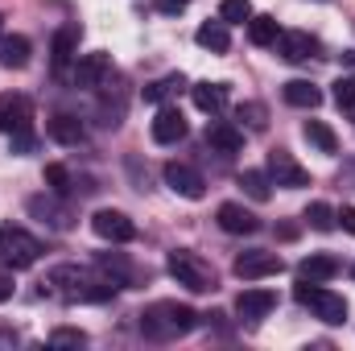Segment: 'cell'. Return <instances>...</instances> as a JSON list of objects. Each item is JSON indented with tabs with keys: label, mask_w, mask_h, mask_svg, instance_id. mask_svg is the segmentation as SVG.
<instances>
[{
	"label": "cell",
	"mask_w": 355,
	"mask_h": 351,
	"mask_svg": "<svg viewBox=\"0 0 355 351\" xmlns=\"http://www.w3.org/2000/svg\"><path fill=\"white\" fill-rule=\"evenodd\" d=\"M46 289L54 293V298H62V302H107L120 285L103 273H91V268H79V264H58V268H50V277H46Z\"/></svg>",
	"instance_id": "obj_1"
},
{
	"label": "cell",
	"mask_w": 355,
	"mask_h": 351,
	"mask_svg": "<svg viewBox=\"0 0 355 351\" xmlns=\"http://www.w3.org/2000/svg\"><path fill=\"white\" fill-rule=\"evenodd\" d=\"M198 327V314L182 302H153L141 310V331L149 339H178V335H190Z\"/></svg>",
	"instance_id": "obj_2"
},
{
	"label": "cell",
	"mask_w": 355,
	"mask_h": 351,
	"mask_svg": "<svg viewBox=\"0 0 355 351\" xmlns=\"http://www.w3.org/2000/svg\"><path fill=\"white\" fill-rule=\"evenodd\" d=\"M293 298H297V302L318 318V323H327V327H339V323L347 318V298H343V293H335V289H322L318 281H297Z\"/></svg>",
	"instance_id": "obj_3"
},
{
	"label": "cell",
	"mask_w": 355,
	"mask_h": 351,
	"mask_svg": "<svg viewBox=\"0 0 355 351\" xmlns=\"http://www.w3.org/2000/svg\"><path fill=\"white\" fill-rule=\"evenodd\" d=\"M166 268H170V277L178 285H186L190 293H211L215 289V268L202 261L198 252H190V248H174L166 257Z\"/></svg>",
	"instance_id": "obj_4"
},
{
	"label": "cell",
	"mask_w": 355,
	"mask_h": 351,
	"mask_svg": "<svg viewBox=\"0 0 355 351\" xmlns=\"http://www.w3.org/2000/svg\"><path fill=\"white\" fill-rule=\"evenodd\" d=\"M37 257H42V244H37L29 232H21V228H0V264H4V268L21 273V268L37 264Z\"/></svg>",
	"instance_id": "obj_5"
},
{
	"label": "cell",
	"mask_w": 355,
	"mask_h": 351,
	"mask_svg": "<svg viewBox=\"0 0 355 351\" xmlns=\"http://www.w3.org/2000/svg\"><path fill=\"white\" fill-rule=\"evenodd\" d=\"M25 211L37 219V223H46V228H54V232H71V223H75V215H71V207L62 203V194H33L29 203H25Z\"/></svg>",
	"instance_id": "obj_6"
},
{
	"label": "cell",
	"mask_w": 355,
	"mask_h": 351,
	"mask_svg": "<svg viewBox=\"0 0 355 351\" xmlns=\"http://www.w3.org/2000/svg\"><path fill=\"white\" fill-rule=\"evenodd\" d=\"M91 232L99 240H107V244H132L137 240V223L124 211H112V207H103V211L91 215Z\"/></svg>",
	"instance_id": "obj_7"
},
{
	"label": "cell",
	"mask_w": 355,
	"mask_h": 351,
	"mask_svg": "<svg viewBox=\"0 0 355 351\" xmlns=\"http://www.w3.org/2000/svg\"><path fill=\"white\" fill-rule=\"evenodd\" d=\"M268 178H272V186H285V190L310 186V170L297 166L293 153H285V149H272V153H268Z\"/></svg>",
	"instance_id": "obj_8"
},
{
	"label": "cell",
	"mask_w": 355,
	"mask_h": 351,
	"mask_svg": "<svg viewBox=\"0 0 355 351\" xmlns=\"http://www.w3.org/2000/svg\"><path fill=\"white\" fill-rule=\"evenodd\" d=\"M232 268H236L240 281H261V277H277V273H285V261H281L277 252H261V248H252V252H240Z\"/></svg>",
	"instance_id": "obj_9"
},
{
	"label": "cell",
	"mask_w": 355,
	"mask_h": 351,
	"mask_svg": "<svg viewBox=\"0 0 355 351\" xmlns=\"http://www.w3.org/2000/svg\"><path fill=\"white\" fill-rule=\"evenodd\" d=\"M107 71H112V58H107L103 50H95V54H83V58H75L71 83H75V87H83V91H95V87H103Z\"/></svg>",
	"instance_id": "obj_10"
},
{
	"label": "cell",
	"mask_w": 355,
	"mask_h": 351,
	"mask_svg": "<svg viewBox=\"0 0 355 351\" xmlns=\"http://www.w3.org/2000/svg\"><path fill=\"white\" fill-rule=\"evenodd\" d=\"M162 178H166V186H170L174 194H182V198H202V194H207L202 174H198L194 166H186V162H170V166L162 170Z\"/></svg>",
	"instance_id": "obj_11"
},
{
	"label": "cell",
	"mask_w": 355,
	"mask_h": 351,
	"mask_svg": "<svg viewBox=\"0 0 355 351\" xmlns=\"http://www.w3.org/2000/svg\"><path fill=\"white\" fill-rule=\"evenodd\" d=\"M318 37L314 33H306V29H289V33H281L277 37V54L285 58V62H310V58H318Z\"/></svg>",
	"instance_id": "obj_12"
},
{
	"label": "cell",
	"mask_w": 355,
	"mask_h": 351,
	"mask_svg": "<svg viewBox=\"0 0 355 351\" xmlns=\"http://www.w3.org/2000/svg\"><path fill=\"white\" fill-rule=\"evenodd\" d=\"M215 219H219V228H223L227 236H257V232H261V219H257L244 203H219Z\"/></svg>",
	"instance_id": "obj_13"
},
{
	"label": "cell",
	"mask_w": 355,
	"mask_h": 351,
	"mask_svg": "<svg viewBox=\"0 0 355 351\" xmlns=\"http://www.w3.org/2000/svg\"><path fill=\"white\" fill-rule=\"evenodd\" d=\"M272 310H277V293H272V289H261V285L240 289V298H236V314H240L244 323H261Z\"/></svg>",
	"instance_id": "obj_14"
},
{
	"label": "cell",
	"mask_w": 355,
	"mask_h": 351,
	"mask_svg": "<svg viewBox=\"0 0 355 351\" xmlns=\"http://www.w3.org/2000/svg\"><path fill=\"white\" fill-rule=\"evenodd\" d=\"M33 128V103L25 95H0V132Z\"/></svg>",
	"instance_id": "obj_15"
},
{
	"label": "cell",
	"mask_w": 355,
	"mask_h": 351,
	"mask_svg": "<svg viewBox=\"0 0 355 351\" xmlns=\"http://www.w3.org/2000/svg\"><path fill=\"white\" fill-rule=\"evenodd\" d=\"M207 145L219 149V153H240L244 149V128L232 124V120H211L207 124Z\"/></svg>",
	"instance_id": "obj_16"
},
{
	"label": "cell",
	"mask_w": 355,
	"mask_h": 351,
	"mask_svg": "<svg viewBox=\"0 0 355 351\" xmlns=\"http://www.w3.org/2000/svg\"><path fill=\"white\" fill-rule=\"evenodd\" d=\"M29 54H33L29 37H21V33H0V67H4V71H25V67H29Z\"/></svg>",
	"instance_id": "obj_17"
},
{
	"label": "cell",
	"mask_w": 355,
	"mask_h": 351,
	"mask_svg": "<svg viewBox=\"0 0 355 351\" xmlns=\"http://www.w3.org/2000/svg\"><path fill=\"white\" fill-rule=\"evenodd\" d=\"M149 132H153V141H157V145H178V141L186 137V116H182L178 108H162Z\"/></svg>",
	"instance_id": "obj_18"
},
{
	"label": "cell",
	"mask_w": 355,
	"mask_h": 351,
	"mask_svg": "<svg viewBox=\"0 0 355 351\" xmlns=\"http://www.w3.org/2000/svg\"><path fill=\"white\" fill-rule=\"evenodd\" d=\"M46 132H50L58 145H83V141H87V128H83V120H79V116H71V112H58V116H50Z\"/></svg>",
	"instance_id": "obj_19"
},
{
	"label": "cell",
	"mask_w": 355,
	"mask_h": 351,
	"mask_svg": "<svg viewBox=\"0 0 355 351\" xmlns=\"http://www.w3.org/2000/svg\"><path fill=\"white\" fill-rule=\"evenodd\" d=\"M79 37H83L79 25H62V29L54 33V71H67V67L79 58Z\"/></svg>",
	"instance_id": "obj_20"
},
{
	"label": "cell",
	"mask_w": 355,
	"mask_h": 351,
	"mask_svg": "<svg viewBox=\"0 0 355 351\" xmlns=\"http://www.w3.org/2000/svg\"><path fill=\"white\" fill-rule=\"evenodd\" d=\"M190 99H194L198 112L219 116V112L227 108V83H194V87H190Z\"/></svg>",
	"instance_id": "obj_21"
},
{
	"label": "cell",
	"mask_w": 355,
	"mask_h": 351,
	"mask_svg": "<svg viewBox=\"0 0 355 351\" xmlns=\"http://www.w3.org/2000/svg\"><path fill=\"white\" fill-rule=\"evenodd\" d=\"M194 42L202 50H215V54H227L232 50V33H227V21H202L194 29Z\"/></svg>",
	"instance_id": "obj_22"
},
{
	"label": "cell",
	"mask_w": 355,
	"mask_h": 351,
	"mask_svg": "<svg viewBox=\"0 0 355 351\" xmlns=\"http://www.w3.org/2000/svg\"><path fill=\"white\" fill-rule=\"evenodd\" d=\"M281 95H285L289 108H306V112H314V108L322 103V91L314 87L310 79H289V83L281 87Z\"/></svg>",
	"instance_id": "obj_23"
},
{
	"label": "cell",
	"mask_w": 355,
	"mask_h": 351,
	"mask_svg": "<svg viewBox=\"0 0 355 351\" xmlns=\"http://www.w3.org/2000/svg\"><path fill=\"white\" fill-rule=\"evenodd\" d=\"M339 273V261L331 257V252H314V257H306V261L297 264V281H331Z\"/></svg>",
	"instance_id": "obj_24"
},
{
	"label": "cell",
	"mask_w": 355,
	"mask_h": 351,
	"mask_svg": "<svg viewBox=\"0 0 355 351\" xmlns=\"http://www.w3.org/2000/svg\"><path fill=\"white\" fill-rule=\"evenodd\" d=\"M302 137H306L318 153H339V137H335V128L322 124V120H306V124H302Z\"/></svg>",
	"instance_id": "obj_25"
},
{
	"label": "cell",
	"mask_w": 355,
	"mask_h": 351,
	"mask_svg": "<svg viewBox=\"0 0 355 351\" xmlns=\"http://www.w3.org/2000/svg\"><path fill=\"white\" fill-rule=\"evenodd\" d=\"M277 37H281L277 17H268V12H252V21H248V42H252V46H277Z\"/></svg>",
	"instance_id": "obj_26"
},
{
	"label": "cell",
	"mask_w": 355,
	"mask_h": 351,
	"mask_svg": "<svg viewBox=\"0 0 355 351\" xmlns=\"http://www.w3.org/2000/svg\"><path fill=\"white\" fill-rule=\"evenodd\" d=\"M236 182H240V190H244L252 203H268V198H272V178H268V170H244Z\"/></svg>",
	"instance_id": "obj_27"
},
{
	"label": "cell",
	"mask_w": 355,
	"mask_h": 351,
	"mask_svg": "<svg viewBox=\"0 0 355 351\" xmlns=\"http://www.w3.org/2000/svg\"><path fill=\"white\" fill-rule=\"evenodd\" d=\"M182 87H186V79H182V75H166V79H157V83H149V87H145V103H166V99H174Z\"/></svg>",
	"instance_id": "obj_28"
},
{
	"label": "cell",
	"mask_w": 355,
	"mask_h": 351,
	"mask_svg": "<svg viewBox=\"0 0 355 351\" xmlns=\"http://www.w3.org/2000/svg\"><path fill=\"white\" fill-rule=\"evenodd\" d=\"M99 268H103L116 285H128V281L137 277V273H132V264L124 261V257H112V252H99Z\"/></svg>",
	"instance_id": "obj_29"
},
{
	"label": "cell",
	"mask_w": 355,
	"mask_h": 351,
	"mask_svg": "<svg viewBox=\"0 0 355 351\" xmlns=\"http://www.w3.org/2000/svg\"><path fill=\"white\" fill-rule=\"evenodd\" d=\"M236 120L248 124L252 132H265L268 128V108L265 103H240V108H236Z\"/></svg>",
	"instance_id": "obj_30"
},
{
	"label": "cell",
	"mask_w": 355,
	"mask_h": 351,
	"mask_svg": "<svg viewBox=\"0 0 355 351\" xmlns=\"http://www.w3.org/2000/svg\"><path fill=\"white\" fill-rule=\"evenodd\" d=\"M302 219H306L314 232H331V228H335V207H331V203H310Z\"/></svg>",
	"instance_id": "obj_31"
},
{
	"label": "cell",
	"mask_w": 355,
	"mask_h": 351,
	"mask_svg": "<svg viewBox=\"0 0 355 351\" xmlns=\"http://www.w3.org/2000/svg\"><path fill=\"white\" fill-rule=\"evenodd\" d=\"M219 21H227V25H248V21H252V0H223V4H219Z\"/></svg>",
	"instance_id": "obj_32"
},
{
	"label": "cell",
	"mask_w": 355,
	"mask_h": 351,
	"mask_svg": "<svg viewBox=\"0 0 355 351\" xmlns=\"http://www.w3.org/2000/svg\"><path fill=\"white\" fill-rule=\"evenodd\" d=\"M46 186L54 190V194H71V170L67 166H46Z\"/></svg>",
	"instance_id": "obj_33"
},
{
	"label": "cell",
	"mask_w": 355,
	"mask_h": 351,
	"mask_svg": "<svg viewBox=\"0 0 355 351\" xmlns=\"http://www.w3.org/2000/svg\"><path fill=\"white\" fill-rule=\"evenodd\" d=\"M335 103H339L343 112H355V75L335 79Z\"/></svg>",
	"instance_id": "obj_34"
},
{
	"label": "cell",
	"mask_w": 355,
	"mask_h": 351,
	"mask_svg": "<svg viewBox=\"0 0 355 351\" xmlns=\"http://www.w3.org/2000/svg\"><path fill=\"white\" fill-rule=\"evenodd\" d=\"M50 343H54V348H83V343H87V335H83V331H75V327H58V331L50 335Z\"/></svg>",
	"instance_id": "obj_35"
},
{
	"label": "cell",
	"mask_w": 355,
	"mask_h": 351,
	"mask_svg": "<svg viewBox=\"0 0 355 351\" xmlns=\"http://www.w3.org/2000/svg\"><path fill=\"white\" fill-rule=\"evenodd\" d=\"M12 137V153H33V128H21V132H8Z\"/></svg>",
	"instance_id": "obj_36"
},
{
	"label": "cell",
	"mask_w": 355,
	"mask_h": 351,
	"mask_svg": "<svg viewBox=\"0 0 355 351\" xmlns=\"http://www.w3.org/2000/svg\"><path fill=\"white\" fill-rule=\"evenodd\" d=\"M335 223H343V232H352V236H355V207H343V211H335Z\"/></svg>",
	"instance_id": "obj_37"
},
{
	"label": "cell",
	"mask_w": 355,
	"mask_h": 351,
	"mask_svg": "<svg viewBox=\"0 0 355 351\" xmlns=\"http://www.w3.org/2000/svg\"><path fill=\"white\" fill-rule=\"evenodd\" d=\"M186 4H190V0H157V8H162V12H182Z\"/></svg>",
	"instance_id": "obj_38"
},
{
	"label": "cell",
	"mask_w": 355,
	"mask_h": 351,
	"mask_svg": "<svg viewBox=\"0 0 355 351\" xmlns=\"http://www.w3.org/2000/svg\"><path fill=\"white\" fill-rule=\"evenodd\" d=\"M12 298V281L8 277H0V302H8Z\"/></svg>",
	"instance_id": "obj_39"
},
{
	"label": "cell",
	"mask_w": 355,
	"mask_h": 351,
	"mask_svg": "<svg viewBox=\"0 0 355 351\" xmlns=\"http://www.w3.org/2000/svg\"><path fill=\"white\" fill-rule=\"evenodd\" d=\"M352 277H355V264H352Z\"/></svg>",
	"instance_id": "obj_40"
},
{
	"label": "cell",
	"mask_w": 355,
	"mask_h": 351,
	"mask_svg": "<svg viewBox=\"0 0 355 351\" xmlns=\"http://www.w3.org/2000/svg\"><path fill=\"white\" fill-rule=\"evenodd\" d=\"M0 21H4V17H0ZM0 33H4V29H0Z\"/></svg>",
	"instance_id": "obj_41"
}]
</instances>
